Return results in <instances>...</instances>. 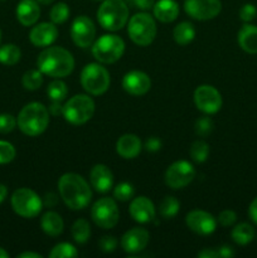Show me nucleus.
Instances as JSON below:
<instances>
[{"mask_svg":"<svg viewBox=\"0 0 257 258\" xmlns=\"http://www.w3.org/2000/svg\"><path fill=\"white\" fill-rule=\"evenodd\" d=\"M59 197L72 211H82L90 204L92 190L83 176L76 173H66L58 180Z\"/></svg>","mask_w":257,"mask_h":258,"instance_id":"1","label":"nucleus"},{"mask_svg":"<svg viewBox=\"0 0 257 258\" xmlns=\"http://www.w3.org/2000/svg\"><path fill=\"white\" fill-rule=\"evenodd\" d=\"M237 40L242 50L248 54H257V27L253 24H243L237 34Z\"/></svg>","mask_w":257,"mask_h":258,"instance_id":"23","label":"nucleus"},{"mask_svg":"<svg viewBox=\"0 0 257 258\" xmlns=\"http://www.w3.org/2000/svg\"><path fill=\"white\" fill-rule=\"evenodd\" d=\"M17 120L10 113H0V134H9L17 126Z\"/></svg>","mask_w":257,"mask_h":258,"instance_id":"39","label":"nucleus"},{"mask_svg":"<svg viewBox=\"0 0 257 258\" xmlns=\"http://www.w3.org/2000/svg\"><path fill=\"white\" fill-rule=\"evenodd\" d=\"M231 237L239 246L251 243L254 238V229L249 223H239L232 229Z\"/></svg>","mask_w":257,"mask_h":258,"instance_id":"27","label":"nucleus"},{"mask_svg":"<svg viewBox=\"0 0 257 258\" xmlns=\"http://www.w3.org/2000/svg\"><path fill=\"white\" fill-rule=\"evenodd\" d=\"M17 257L18 258H43V256L40 253H37V252H30V251L22 252V253L18 254Z\"/></svg>","mask_w":257,"mask_h":258,"instance_id":"50","label":"nucleus"},{"mask_svg":"<svg viewBox=\"0 0 257 258\" xmlns=\"http://www.w3.org/2000/svg\"><path fill=\"white\" fill-rule=\"evenodd\" d=\"M217 221L219 222V224L223 227H231L236 223L237 221V214L236 212L231 211V209H226V211H222L219 213L218 219Z\"/></svg>","mask_w":257,"mask_h":258,"instance_id":"42","label":"nucleus"},{"mask_svg":"<svg viewBox=\"0 0 257 258\" xmlns=\"http://www.w3.org/2000/svg\"><path fill=\"white\" fill-rule=\"evenodd\" d=\"M18 127L27 136H39L49 125V111L43 103L30 102L18 115Z\"/></svg>","mask_w":257,"mask_h":258,"instance_id":"3","label":"nucleus"},{"mask_svg":"<svg viewBox=\"0 0 257 258\" xmlns=\"http://www.w3.org/2000/svg\"><path fill=\"white\" fill-rule=\"evenodd\" d=\"M0 2H5V0H0Z\"/></svg>","mask_w":257,"mask_h":258,"instance_id":"56","label":"nucleus"},{"mask_svg":"<svg viewBox=\"0 0 257 258\" xmlns=\"http://www.w3.org/2000/svg\"><path fill=\"white\" fill-rule=\"evenodd\" d=\"M22 57V50L18 45L4 44L0 47V63L4 66H14L17 64Z\"/></svg>","mask_w":257,"mask_h":258,"instance_id":"28","label":"nucleus"},{"mask_svg":"<svg viewBox=\"0 0 257 258\" xmlns=\"http://www.w3.org/2000/svg\"><path fill=\"white\" fill-rule=\"evenodd\" d=\"M96 37V27L86 15H80L71 25V38L80 48H88L93 44Z\"/></svg>","mask_w":257,"mask_h":258,"instance_id":"13","label":"nucleus"},{"mask_svg":"<svg viewBox=\"0 0 257 258\" xmlns=\"http://www.w3.org/2000/svg\"><path fill=\"white\" fill-rule=\"evenodd\" d=\"M150 241V234L145 228H131L121 238V247L126 253H139L146 248Z\"/></svg>","mask_w":257,"mask_h":258,"instance_id":"17","label":"nucleus"},{"mask_svg":"<svg viewBox=\"0 0 257 258\" xmlns=\"http://www.w3.org/2000/svg\"><path fill=\"white\" fill-rule=\"evenodd\" d=\"M154 17L161 23H171L178 18L179 5L175 0H159L153 7Z\"/></svg>","mask_w":257,"mask_h":258,"instance_id":"24","label":"nucleus"},{"mask_svg":"<svg viewBox=\"0 0 257 258\" xmlns=\"http://www.w3.org/2000/svg\"><path fill=\"white\" fill-rule=\"evenodd\" d=\"M72 237L77 243L83 244L90 239L91 226L86 219H77L72 226Z\"/></svg>","mask_w":257,"mask_h":258,"instance_id":"30","label":"nucleus"},{"mask_svg":"<svg viewBox=\"0 0 257 258\" xmlns=\"http://www.w3.org/2000/svg\"><path fill=\"white\" fill-rule=\"evenodd\" d=\"M58 204V196L54 193H47L43 201V206H47L48 208H53Z\"/></svg>","mask_w":257,"mask_h":258,"instance_id":"46","label":"nucleus"},{"mask_svg":"<svg viewBox=\"0 0 257 258\" xmlns=\"http://www.w3.org/2000/svg\"><path fill=\"white\" fill-rule=\"evenodd\" d=\"M134 194H135V189H134L133 184L126 183V181L117 184L113 189V197L120 202L131 201L134 198Z\"/></svg>","mask_w":257,"mask_h":258,"instance_id":"36","label":"nucleus"},{"mask_svg":"<svg viewBox=\"0 0 257 258\" xmlns=\"http://www.w3.org/2000/svg\"><path fill=\"white\" fill-rule=\"evenodd\" d=\"M8 196V188L4 185V184H0V204L5 201Z\"/></svg>","mask_w":257,"mask_h":258,"instance_id":"51","label":"nucleus"},{"mask_svg":"<svg viewBox=\"0 0 257 258\" xmlns=\"http://www.w3.org/2000/svg\"><path fill=\"white\" fill-rule=\"evenodd\" d=\"M122 87L128 95L144 96L150 91L151 80L143 71H130L123 76Z\"/></svg>","mask_w":257,"mask_h":258,"instance_id":"16","label":"nucleus"},{"mask_svg":"<svg viewBox=\"0 0 257 258\" xmlns=\"http://www.w3.org/2000/svg\"><path fill=\"white\" fill-rule=\"evenodd\" d=\"M158 33L155 19L149 13H138L128 20L127 34L135 44L146 47L154 42Z\"/></svg>","mask_w":257,"mask_h":258,"instance_id":"5","label":"nucleus"},{"mask_svg":"<svg viewBox=\"0 0 257 258\" xmlns=\"http://www.w3.org/2000/svg\"><path fill=\"white\" fill-rule=\"evenodd\" d=\"M194 103L197 108L206 115L217 113L222 107V96L216 87L202 85L194 91Z\"/></svg>","mask_w":257,"mask_h":258,"instance_id":"12","label":"nucleus"},{"mask_svg":"<svg viewBox=\"0 0 257 258\" xmlns=\"http://www.w3.org/2000/svg\"><path fill=\"white\" fill-rule=\"evenodd\" d=\"M67 85H66L63 81H60L59 78L52 81L47 87V95L52 101H59V102H62V101L67 97Z\"/></svg>","mask_w":257,"mask_h":258,"instance_id":"31","label":"nucleus"},{"mask_svg":"<svg viewBox=\"0 0 257 258\" xmlns=\"http://www.w3.org/2000/svg\"><path fill=\"white\" fill-rule=\"evenodd\" d=\"M143 150V143L134 134H125L116 143V151L123 159H135Z\"/></svg>","mask_w":257,"mask_h":258,"instance_id":"22","label":"nucleus"},{"mask_svg":"<svg viewBox=\"0 0 257 258\" xmlns=\"http://www.w3.org/2000/svg\"><path fill=\"white\" fill-rule=\"evenodd\" d=\"M93 2H103V0H93Z\"/></svg>","mask_w":257,"mask_h":258,"instance_id":"55","label":"nucleus"},{"mask_svg":"<svg viewBox=\"0 0 257 258\" xmlns=\"http://www.w3.org/2000/svg\"><path fill=\"white\" fill-rule=\"evenodd\" d=\"M123 2H127V0H123Z\"/></svg>","mask_w":257,"mask_h":258,"instance_id":"57","label":"nucleus"},{"mask_svg":"<svg viewBox=\"0 0 257 258\" xmlns=\"http://www.w3.org/2000/svg\"><path fill=\"white\" fill-rule=\"evenodd\" d=\"M185 223L191 232L201 236H209L217 228V219L211 213L196 209L186 214Z\"/></svg>","mask_w":257,"mask_h":258,"instance_id":"15","label":"nucleus"},{"mask_svg":"<svg viewBox=\"0 0 257 258\" xmlns=\"http://www.w3.org/2000/svg\"><path fill=\"white\" fill-rule=\"evenodd\" d=\"M133 3L138 9L146 12V10L153 9L154 4H155V0H133Z\"/></svg>","mask_w":257,"mask_h":258,"instance_id":"44","label":"nucleus"},{"mask_svg":"<svg viewBox=\"0 0 257 258\" xmlns=\"http://www.w3.org/2000/svg\"><path fill=\"white\" fill-rule=\"evenodd\" d=\"M49 18L52 23H54L55 25L63 24L70 18V7L66 3H57L50 9Z\"/></svg>","mask_w":257,"mask_h":258,"instance_id":"35","label":"nucleus"},{"mask_svg":"<svg viewBox=\"0 0 257 258\" xmlns=\"http://www.w3.org/2000/svg\"><path fill=\"white\" fill-rule=\"evenodd\" d=\"M95 113V101L88 95H76L63 105V117L72 125H83Z\"/></svg>","mask_w":257,"mask_h":258,"instance_id":"8","label":"nucleus"},{"mask_svg":"<svg viewBox=\"0 0 257 258\" xmlns=\"http://www.w3.org/2000/svg\"><path fill=\"white\" fill-rule=\"evenodd\" d=\"M213 128L214 123L209 116H202V117H199L196 121V125H194L196 134L198 136H201V138H207L208 135H211Z\"/></svg>","mask_w":257,"mask_h":258,"instance_id":"37","label":"nucleus"},{"mask_svg":"<svg viewBox=\"0 0 257 258\" xmlns=\"http://www.w3.org/2000/svg\"><path fill=\"white\" fill-rule=\"evenodd\" d=\"M128 13V7L123 0H103L97 10V19L103 29L116 32L126 25Z\"/></svg>","mask_w":257,"mask_h":258,"instance_id":"4","label":"nucleus"},{"mask_svg":"<svg viewBox=\"0 0 257 258\" xmlns=\"http://www.w3.org/2000/svg\"><path fill=\"white\" fill-rule=\"evenodd\" d=\"M111 83L110 73L100 63H88L81 72V85L92 96L103 95Z\"/></svg>","mask_w":257,"mask_h":258,"instance_id":"7","label":"nucleus"},{"mask_svg":"<svg viewBox=\"0 0 257 258\" xmlns=\"http://www.w3.org/2000/svg\"><path fill=\"white\" fill-rule=\"evenodd\" d=\"M0 258H9V253L2 247H0Z\"/></svg>","mask_w":257,"mask_h":258,"instance_id":"52","label":"nucleus"},{"mask_svg":"<svg viewBox=\"0 0 257 258\" xmlns=\"http://www.w3.org/2000/svg\"><path fill=\"white\" fill-rule=\"evenodd\" d=\"M173 37L179 45H186L196 38V28L191 23L181 22L174 28Z\"/></svg>","mask_w":257,"mask_h":258,"instance_id":"26","label":"nucleus"},{"mask_svg":"<svg viewBox=\"0 0 257 258\" xmlns=\"http://www.w3.org/2000/svg\"><path fill=\"white\" fill-rule=\"evenodd\" d=\"M257 9L253 4H244L239 9V19L243 23H249L256 18Z\"/></svg>","mask_w":257,"mask_h":258,"instance_id":"41","label":"nucleus"},{"mask_svg":"<svg viewBox=\"0 0 257 258\" xmlns=\"http://www.w3.org/2000/svg\"><path fill=\"white\" fill-rule=\"evenodd\" d=\"M91 218L100 228H113L118 223V218H120L117 204L112 198H108V197L98 199L91 208Z\"/></svg>","mask_w":257,"mask_h":258,"instance_id":"10","label":"nucleus"},{"mask_svg":"<svg viewBox=\"0 0 257 258\" xmlns=\"http://www.w3.org/2000/svg\"><path fill=\"white\" fill-rule=\"evenodd\" d=\"M189 154L193 161L198 164L204 163L208 159L209 145L203 140H196L189 149Z\"/></svg>","mask_w":257,"mask_h":258,"instance_id":"33","label":"nucleus"},{"mask_svg":"<svg viewBox=\"0 0 257 258\" xmlns=\"http://www.w3.org/2000/svg\"><path fill=\"white\" fill-rule=\"evenodd\" d=\"M17 151L10 143L0 140V164H9L14 160Z\"/></svg>","mask_w":257,"mask_h":258,"instance_id":"38","label":"nucleus"},{"mask_svg":"<svg viewBox=\"0 0 257 258\" xmlns=\"http://www.w3.org/2000/svg\"><path fill=\"white\" fill-rule=\"evenodd\" d=\"M37 2L42 5H49V4H52L54 0H37Z\"/></svg>","mask_w":257,"mask_h":258,"instance_id":"53","label":"nucleus"},{"mask_svg":"<svg viewBox=\"0 0 257 258\" xmlns=\"http://www.w3.org/2000/svg\"><path fill=\"white\" fill-rule=\"evenodd\" d=\"M37 67L48 77L63 78L75 70V58L70 50L63 47H47L38 55Z\"/></svg>","mask_w":257,"mask_h":258,"instance_id":"2","label":"nucleus"},{"mask_svg":"<svg viewBox=\"0 0 257 258\" xmlns=\"http://www.w3.org/2000/svg\"><path fill=\"white\" fill-rule=\"evenodd\" d=\"M196 178V169L189 161L178 160L171 164L165 171L164 180L169 188L178 190L185 188Z\"/></svg>","mask_w":257,"mask_h":258,"instance_id":"11","label":"nucleus"},{"mask_svg":"<svg viewBox=\"0 0 257 258\" xmlns=\"http://www.w3.org/2000/svg\"><path fill=\"white\" fill-rule=\"evenodd\" d=\"M248 216L254 224H257V197L251 202L248 207Z\"/></svg>","mask_w":257,"mask_h":258,"instance_id":"49","label":"nucleus"},{"mask_svg":"<svg viewBox=\"0 0 257 258\" xmlns=\"http://www.w3.org/2000/svg\"><path fill=\"white\" fill-rule=\"evenodd\" d=\"M13 211L23 218H35L42 212L43 201L34 190L29 188H19L13 193L12 199Z\"/></svg>","mask_w":257,"mask_h":258,"instance_id":"9","label":"nucleus"},{"mask_svg":"<svg viewBox=\"0 0 257 258\" xmlns=\"http://www.w3.org/2000/svg\"><path fill=\"white\" fill-rule=\"evenodd\" d=\"M161 145H163V143H161L160 139L155 138V136H151V138L146 139L145 144H144V148L149 153H156V151L160 150Z\"/></svg>","mask_w":257,"mask_h":258,"instance_id":"43","label":"nucleus"},{"mask_svg":"<svg viewBox=\"0 0 257 258\" xmlns=\"http://www.w3.org/2000/svg\"><path fill=\"white\" fill-rule=\"evenodd\" d=\"M17 19L24 27H32L40 17L39 3L37 0H22L17 7Z\"/></svg>","mask_w":257,"mask_h":258,"instance_id":"21","label":"nucleus"},{"mask_svg":"<svg viewBox=\"0 0 257 258\" xmlns=\"http://www.w3.org/2000/svg\"><path fill=\"white\" fill-rule=\"evenodd\" d=\"M0 42H2V30H0Z\"/></svg>","mask_w":257,"mask_h":258,"instance_id":"54","label":"nucleus"},{"mask_svg":"<svg viewBox=\"0 0 257 258\" xmlns=\"http://www.w3.org/2000/svg\"><path fill=\"white\" fill-rule=\"evenodd\" d=\"M128 212H130V216L134 221L143 224L153 222L156 216L154 203L148 198V197L144 196L136 197V198H134L133 201H131Z\"/></svg>","mask_w":257,"mask_h":258,"instance_id":"18","label":"nucleus"},{"mask_svg":"<svg viewBox=\"0 0 257 258\" xmlns=\"http://www.w3.org/2000/svg\"><path fill=\"white\" fill-rule=\"evenodd\" d=\"M40 227H42L43 232L48 236L58 237L62 234L63 228H65V222L59 214L50 211L43 214L42 219H40Z\"/></svg>","mask_w":257,"mask_h":258,"instance_id":"25","label":"nucleus"},{"mask_svg":"<svg viewBox=\"0 0 257 258\" xmlns=\"http://www.w3.org/2000/svg\"><path fill=\"white\" fill-rule=\"evenodd\" d=\"M23 87L28 91H35L43 85V73L39 70H30L23 75Z\"/></svg>","mask_w":257,"mask_h":258,"instance_id":"32","label":"nucleus"},{"mask_svg":"<svg viewBox=\"0 0 257 258\" xmlns=\"http://www.w3.org/2000/svg\"><path fill=\"white\" fill-rule=\"evenodd\" d=\"M48 111H49L50 115L58 116L63 115V105L59 102V101H52V103L48 107Z\"/></svg>","mask_w":257,"mask_h":258,"instance_id":"45","label":"nucleus"},{"mask_svg":"<svg viewBox=\"0 0 257 258\" xmlns=\"http://www.w3.org/2000/svg\"><path fill=\"white\" fill-rule=\"evenodd\" d=\"M198 258H219L218 249L213 248H204L201 252H198Z\"/></svg>","mask_w":257,"mask_h":258,"instance_id":"48","label":"nucleus"},{"mask_svg":"<svg viewBox=\"0 0 257 258\" xmlns=\"http://www.w3.org/2000/svg\"><path fill=\"white\" fill-rule=\"evenodd\" d=\"M90 181L98 193H107L113 186V174L105 164H97L91 169Z\"/></svg>","mask_w":257,"mask_h":258,"instance_id":"20","label":"nucleus"},{"mask_svg":"<svg viewBox=\"0 0 257 258\" xmlns=\"http://www.w3.org/2000/svg\"><path fill=\"white\" fill-rule=\"evenodd\" d=\"M78 256V251L73 244L62 242V243L55 244L50 251V258H73Z\"/></svg>","mask_w":257,"mask_h":258,"instance_id":"34","label":"nucleus"},{"mask_svg":"<svg viewBox=\"0 0 257 258\" xmlns=\"http://www.w3.org/2000/svg\"><path fill=\"white\" fill-rule=\"evenodd\" d=\"M125 42L116 34H103L92 44V55L103 64H112L122 57Z\"/></svg>","mask_w":257,"mask_h":258,"instance_id":"6","label":"nucleus"},{"mask_svg":"<svg viewBox=\"0 0 257 258\" xmlns=\"http://www.w3.org/2000/svg\"><path fill=\"white\" fill-rule=\"evenodd\" d=\"M184 10L197 20H211L222 10L221 0H185Z\"/></svg>","mask_w":257,"mask_h":258,"instance_id":"14","label":"nucleus"},{"mask_svg":"<svg viewBox=\"0 0 257 258\" xmlns=\"http://www.w3.org/2000/svg\"><path fill=\"white\" fill-rule=\"evenodd\" d=\"M117 239L113 236H103L102 238L98 241V248L105 253H111L116 249L117 247Z\"/></svg>","mask_w":257,"mask_h":258,"instance_id":"40","label":"nucleus"},{"mask_svg":"<svg viewBox=\"0 0 257 258\" xmlns=\"http://www.w3.org/2000/svg\"><path fill=\"white\" fill-rule=\"evenodd\" d=\"M218 253H219V257L222 258H231V257H234L236 252H234V249L232 248L231 246H228V244H223V246L218 248Z\"/></svg>","mask_w":257,"mask_h":258,"instance_id":"47","label":"nucleus"},{"mask_svg":"<svg viewBox=\"0 0 257 258\" xmlns=\"http://www.w3.org/2000/svg\"><path fill=\"white\" fill-rule=\"evenodd\" d=\"M58 37V29L54 23H39L34 25L29 33L30 43L35 47L44 48L49 47L50 44L55 42Z\"/></svg>","mask_w":257,"mask_h":258,"instance_id":"19","label":"nucleus"},{"mask_svg":"<svg viewBox=\"0 0 257 258\" xmlns=\"http://www.w3.org/2000/svg\"><path fill=\"white\" fill-rule=\"evenodd\" d=\"M179 209H180V202L173 196L164 197L159 204V212L161 217L166 219L174 218L179 213Z\"/></svg>","mask_w":257,"mask_h":258,"instance_id":"29","label":"nucleus"}]
</instances>
